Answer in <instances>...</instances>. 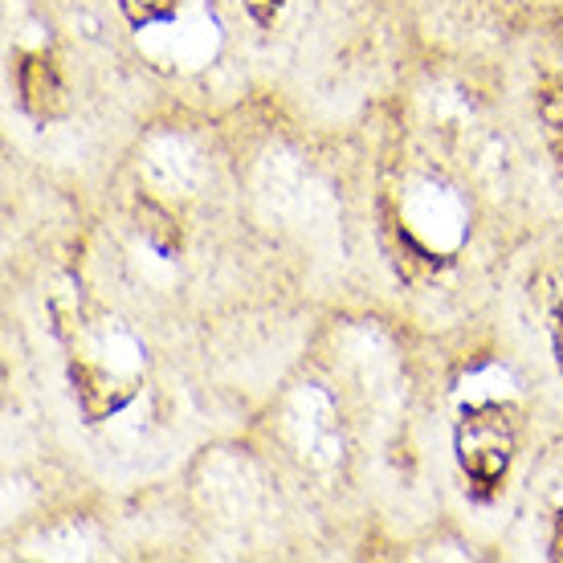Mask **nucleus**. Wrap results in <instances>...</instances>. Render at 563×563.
<instances>
[{
	"instance_id": "6",
	"label": "nucleus",
	"mask_w": 563,
	"mask_h": 563,
	"mask_svg": "<svg viewBox=\"0 0 563 563\" xmlns=\"http://www.w3.org/2000/svg\"><path fill=\"white\" fill-rule=\"evenodd\" d=\"M245 4H250V13H254L262 25H269V21H274V13H278L282 0H245Z\"/></svg>"
},
{
	"instance_id": "7",
	"label": "nucleus",
	"mask_w": 563,
	"mask_h": 563,
	"mask_svg": "<svg viewBox=\"0 0 563 563\" xmlns=\"http://www.w3.org/2000/svg\"><path fill=\"white\" fill-rule=\"evenodd\" d=\"M551 343H555V364L563 372V307L555 310V323H551Z\"/></svg>"
},
{
	"instance_id": "3",
	"label": "nucleus",
	"mask_w": 563,
	"mask_h": 563,
	"mask_svg": "<svg viewBox=\"0 0 563 563\" xmlns=\"http://www.w3.org/2000/svg\"><path fill=\"white\" fill-rule=\"evenodd\" d=\"M539 123H543V135H548L551 152L563 164V82H543L539 90Z\"/></svg>"
},
{
	"instance_id": "4",
	"label": "nucleus",
	"mask_w": 563,
	"mask_h": 563,
	"mask_svg": "<svg viewBox=\"0 0 563 563\" xmlns=\"http://www.w3.org/2000/svg\"><path fill=\"white\" fill-rule=\"evenodd\" d=\"M188 0H119V9L128 16L135 29H147V25H168L180 16V9Z\"/></svg>"
},
{
	"instance_id": "1",
	"label": "nucleus",
	"mask_w": 563,
	"mask_h": 563,
	"mask_svg": "<svg viewBox=\"0 0 563 563\" xmlns=\"http://www.w3.org/2000/svg\"><path fill=\"white\" fill-rule=\"evenodd\" d=\"M453 450H457V465L462 474L482 494L494 490L507 478L510 457H515V421L507 409L498 405H474L462 412L457 433H453Z\"/></svg>"
},
{
	"instance_id": "8",
	"label": "nucleus",
	"mask_w": 563,
	"mask_h": 563,
	"mask_svg": "<svg viewBox=\"0 0 563 563\" xmlns=\"http://www.w3.org/2000/svg\"><path fill=\"white\" fill-rule=\"evenodd\" d=\"M551 560L563 563V515L555 519V536H551Z\"/></svg>"
},
{
	"instance_id": "2",
	"label": "nucleus",
	"mask_w": 563,
	"mask_h": 563,
	"mask_svg": "<svg viewBox=\"0 0 563 563\" xmlns=\"http://www.w3.org/2000/svg\"><path fill=\"white\" fill-rule=\"evenodd\" d=\"M16 82H21V107L37 123H49L66 111V90H62V78H57V66L49 54H29L16 70Z\"/></svg>"
},
{
	"instance_id": "5",
	"label": "nucleus",
	"mask_w": 563,
	"mask_h": 563,
	"mask_svg": "<svg viewBox=\"0 0 563 563\" xmlns=\"http://www.w3.org/2000/svg\"><path fill=\"white\" fill-rule=\"evenodd\" d=\"M140 233L152 241L159 254H172V250L180 245V229L172 225L168 212H159L155 205H143L140 209Z\"/></svg>"
}]
</instances>
